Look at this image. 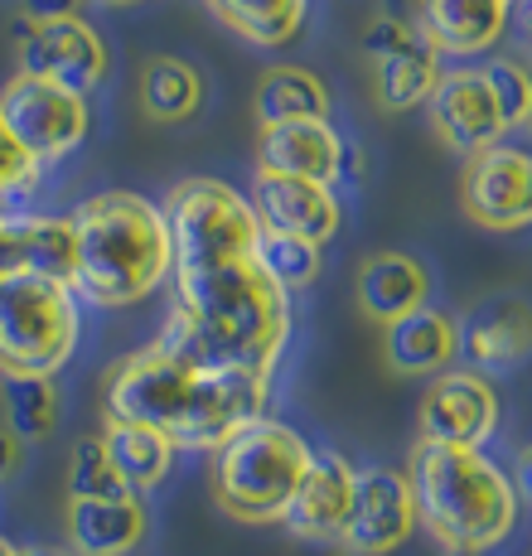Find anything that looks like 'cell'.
<instances>
[{"label": "cell", "instance_id": "obj_1", "mask_svg": "<svg viewBox=\"0 0 532 556\" xmlns=\"http://www.w3.org/2000/svg\"><path fill=\"white\" fill-rule=\"evenodd\" d=\"M179 295L169 309L160 344L194 363H242V368L271 372L291 339V291L252 262L208 266V271H179Z\"/></svg>", "mask_w": 532, "mask_h": 556}, {"label": "cell", "instance_id": "obj_2", "mask_svg": "<svg viewBox=\"0 0 532 556\" xmlns=\"http://www.w3.org/2000/svg\"><path fill=\"white\" fill-rule=\"evenodd\" d=\"M78 228V281L73 291L98 309L136 305L175 276V232L165 203L131 189H102L73 213Z\"/></svg>", "mask_w": 532, "mask_h": 556}, {"label": "cell", "instance_id": "obj_3", "mask_svg": "<svg viewBox=\"0 0 532 556\" xmlns=\"http://www.w3.org/2000/svg\"><path fill=\"white\" fill-rule=\"evenodd\" d=\"M411 494L421 508V528L451 556H484L514 538L523 518V494L514 469L474 445H426L411 451Z\"/></svg>", "mask_w": 532, "mask_h": 556}, {"label": "cell", "instance_id": "obj_4", "mask_svg": "<svg viewBox=\"0 0 532 556\" xmlns=\"http://www.w3.org/2000/svg\"><path fill=\"white\" fill-rule=\"evenodd\" d=\"M311 455V441L295 426L262 416L213 451V498L238 522H281Z\"/></svg>", "mask_w": 532, "mask_h": 556}, {"label": "cell", "instance_id": "obj_5", "mask_svg": "<svg viewBox=\"0 0 532 556\" xmlns=\"http://www.w3.org/2000/svg\"><path fill=\"white\" fill-rule=\"evenodd\" d=\"M165 218L175 232V276L208 271V266L252 262L262 242V218L248 194L223 179H179L165 194Z\"/></svg>", "mask_w": 532, "mask_h": 556}, {"label": "cell", "instance_id": "obj_6", "mask_svg": "<svg viewBox=\"0 0 532 556\" xmlns=\"http://www.w3.org/2000/svg\"><path fill=\"white\" fill-rule=\"evenodd\" d=\"M73 286L35 271L0 281V372H53L78 349V301Z\"/></svg>", "mask_w": 532, "mask_h": 556}, {"label": "cell", "instance_id": "obj_7", "mask_svg": "<svg viewBox=\"0 0 532 556\" xmlns=\"http://www.w3.org/2000/svg\"><path fill=\"white\" fill-rule=\"evenodd\" d=\"M199 368H204V363L175 354L169 344L151 339L145 349L126 354L112 372H106V388H102L106 416L155 426V431H165L169 441L179 445L185 421H189V406H194Z\"/></svg>", "mask_w": 532, "mask_h": 556}, {"label": "cell", "instance_id": "obj_8", "mask_svg": "<svg viewBox=\"0 0 532 556\" xmlns=\"http://www.w3.org/2000/svg\"><path fill=\"white\" fill-rule=\"evenodd\" d=\"M0 122L10 126V136L29 155H39L49 165V160H63L88 141L92 112H88V98H78V92L53 88V83L29 78V73H15L0 88Z\"/></svg>", "mask_w": 532, "mask_h": 556}, {"label": "cell", "instance_id": "obj_9", "mask_svg": "<svg viewBox=\"0 0 532 556\" xmlns=\"http://www.w3.org/2000/svg\"><path fill=\"white\" fill-rule=\"evenodd\" d=\"M417 528H421V508H417V494H411L407 469H392V465L358 469L354 513H349V528L339 538V547L349 556H392L407 547Z\"/></svg>", "mask_w": 532, "mask_h": 556}, {"label": "cell", "instance_id": "obj_10", "mask_svg": "<svg viewBox=\"0 0 532 556\" xmlns=\"http://www.w3.org/2000/svg\"><path fill=\"white\" fill-rule=\"evenodd\" d=\"M498 388L489 372L479 368H445L431 378L417 412V441L426 445H474L484 451V441L498 431Z\"/></svg>", "mask_w": 532, "mask_h": 556}, {"label": "cell", "instance_id": "obj_11", "mask_svg": "<svg viewBox=\"0 0 532 556\" xmlns=\"http://www.w3.org/2000/svg\"><path fill=\"white\" fill-rule=\"evenodd\" d=\"M20 45V73L29 78H45L53 88H68L78 98H88L92 88H102L106 78V49L98 39V29L83 25V20H15L10 25Z\"/></svg>", "mask_w": 532, "mask_h": 556}, {"label": "cell", "instance_id": "obj_12", "mask_svg": "<svg viewBox=\"0 0 532 556\" xmlns=\"http://www.w3.org/2000/svg\"><path fill=\"white\" fill-rule=\"evenodd\" d=\"M460 208L484 232H528L532 228V151L489 146L470 155L460 175Z\"/></svg>", "mask_w": 532, "mask_h": 556}, {"label": "cell", "instance_id": "obj_13", "mask_svg": "<svg viewBox=\"0 0 532 556\" xmlns=\"http://www.w3.org/2000/svg\"><path fill=\"white\" fill-rule=\"evenodd\" d=\"M426 112H431L435 136L460 155L489 151V146H498L508 131L504 112H498L494 92H489V83L479 68H445L441 83H435V92H431V102H426Z\"/></svg>", "mask_w": 532, "mask_h": 556}, {"label": "cell", "instance_id": "obj_14", "mask_svg": "<svg viewBox=\"0 0 532 556\" xmlns=\"http://www.w3.org/2000/svg\"><path fill=\"white\" fill-rule=\"evenodd\" d=\"M248 199H252V208H257L262 228L295 232V238H311V242H329L339 232V223H344L334 185H319V179L257 169Z\"/></svg>", "mask_w": 532, "mask_h": 556}, {"label": "cell", "instance_id": "obj_15", "mask_svg": "<svg viewBox=\"0 0 532 556\" xmlns=\"http://www.w3.org/2000/svg\"><path fill=\"white\" fill-rule=\"evenodd\" d=\"M354 489H358V465H349L339 451H315L305 469L301 489H295L291 508H286V532L301 542H339L354 513Z\"/></svg>", "mask_w": 532, "mask_h": 556}, {"label": "cell", "instance_id": "obj_16", "mask_svg": "<svg viewBox=\"0 0 532 556\" xmlns=\"http://www.w3.org/2000/svg\"><path fill=\"white\" fill-rule=\"evenodd\" d=\"M465 354V325L460 315L441 305H421L417 315L382 325V358L402 378H435V372L455 368Z\"/></svg>", "mask_w": 532, "mask_h": 556}, {"label": "cell", "instance_id": "obj_17", "mask_svg": "<svg viewBox=\"0 0 532 556\" xmlns=\"http://www.w3.org/2000/svg\"><path fill=\"white\" fill-rule=\"evenodd\" d=\"M344 155H349V141L334 131L329 116H319V122L262 126V141H257L262 169L319 179V185H339L344 179Z\"/></svg>", "mask_w": 532, "mask_h": 556}, {"label": "cell", "instance_id": "obj_18", "mask_svg": "<svg viewBox=\"0 0 532 556\" xmlns=\"http://www.w3.org/2000/svg\"><path fill=\"white\" fill-rule=\"evenodd\" d=\"M35 271L49 281H78V228L73 218H5L0 223V276Z\"/></svg>", "mask_w": 532, "mask_h": 556}, {"label": "cell", "instance_id": "obj_19", "mask_svg": "<svg viewBox=\"0 0 532 556\" xmlns=\"http://www.w3.org/2000/svg\"><path fill=\"white\" fill-rule=\"evenodd\" d=\"M417 35L445 59H474L508 35V0H417Z\"/></svg>", "mask_w": 532, "mask_h": 556}, {"label": "cell", "instance_id": "obj_20", "mask_svg": "<svg viewBox=\"0 0 532 556\" xmlns=\"http://www.w3.org/2000/svg\"><path fill=\"white\" fill-rule=\"evenodd\" d=\"M460 325H465V354L474 358L479 372L518 368L532 354V301H523V295L479 301Z\"/></svg>", "mask_w": 532, "mask_h": 556}, {"label": "cell", "instance_id": "obj_21", "mask_svg": "<svg viewBox=\"0 0 532 556\" xmlns=\"http://www.w3.org/2000/svg\"><path fill=\"white\" fill-rule=\"evenodd\" d=\"M358 309L372 325H392V319L417 315L421 305H431V271L407 252H372L358 266Z\"/></svg>", "mask_w": 532, "mask_h": 556}, {"label": "cell", "instance_id": "obj_22", "mask_svg": "<svg viewBox=\"0 0 532 556\" xmlns=\"http://www.w3.org/2000/svg\"><path fill=\"white\" fill-rule=\"evenodd\" d=\"M141 494L116 498H68V547L78 556H126L145 538Z\"/></svg>", "mask_w": 532, "mask_h": 556}, {"label": "cell", "instance_id": "obj_23", "mask_svg": "<svg viewBox=\"0 0 532 556\" xmlns=\"http://www.w3.org/2000/svg\"><path fill=\"white\" fill-rule=\"evenodd\" d=\"M252 112H257V126L319 122V116L334 112V98H329V83L319 78L315 68H301V63H276V68L262 73Z\"/></svg>", "mask_w": 532, "mask_h": 556}, {"label": "cell", "instance_id": "obj_24", "mask_svg": "<svg viewBox=\"0 0 532 556\" xmlns=\"http://www.w3.org/2000/svg\"><path fill=\"white\" fill-rule=\"evenodd\" d=\"M445 53L435 45H426V39H407L397 53H388V59L372 63V92H378V102L388 106V112H411V106H426L435 92V83H441L445 73Z\"/></svg>", "mask_w": 532, "mask_h": 556}, {"label": "cell", "instance_id": "obj_25", "mask_svg": "<svg viewBox=\"0 0 532 556\" xmlns=\"http://www.w3.org/2000/svg\"><path fill=\"white\" fill-rule=\"evenodd\" d=\"M102 441H106V455H112L116 475L126 479V489H131V494H151L160 479L169 475L175 441H169L165 431H155V426L116 421V416H106Z\"/></svg>", "mask_w": 532, "mask_h": 556}, {"label": "cell", "instance_id": "obj_26", "mask_svg": "<svg viewBox=\"0 0 532 556\" xmlns=\"http://www.w3.org/2000/svg\"><path fill=\"white\" fill-rule=\"evenodd\" d=\"M141 106L165 126L194 122L204 112V73L185 59H151L141 73Z\"/></svg>", "mask_w": 532, "mask_h": 556}, {"label": "cell", "instance_id": "obj_27", "mask_svg": "<svg viewBox=\"0 0 532 556\" xmlns=\"http://www.w3.org/2000/svg\"><path fill=\"white\" fill-rule=\"evenodd\" d=\"M204 5L238 39H248V45H257V49H276L301 35L311 0H204Z\"/></svg>", "mask_w": 532, "mask_h": 556}, {"label": "cell", "instance_id": "obj_28", "mask_svg": "<svg viewBox=\"0 0 532 556\" xmlns=\"http://www.w3.org/2000/svg\"><path fill=\"white\" fill-rule=\"evenodd\" d=\"M0 402H5V426L20 441H49L59 426V392L45 372H0Z\"/></svg>", "mask_w": 532, "mask_h": 556}, {"label": "cell", "instance_id": "obj_29", "mask_svg": "<svg viewBox=\"0 0 532 556\" xmlns=\"http://www.w3.org/2000/svg\"><path fill=\"white\" fill-rule=\"evenodd\" d=\"M257 266L271 276L276 286L286 291H305V286L319 281L325 271V242H311V238H295V232H276V228H262V242H257Z\"/></svg>", "mask_w": 532, "mask_h": 556}, {"label": "cell", "instance_id": "obj_30", "mask_svg": "<svg viewBox=\"0 0 532 556\" xmlns=\"http://www.w3.org/2000/svg\"><path fill=\"white\" fill-rule=\"evenodd\" d=\"M479 73H484L508 131H514V126H532V63L518 59V53H494Z\"/></svg>", "mask_w": 532, "mask_h": 556}, {"label": "cell", "instance_id": "obj_31", "mask_svg": "<svg viewBox=\"0 0 532 556\" xmlns=\"http://www.w3.org/2000/svg\"><path fill=\"white\" fill-rule=\"evenodd\" d=\"M116 494H131V489L116 475L106 441L102 435H83L68 459V498H116Z\"/></svg>", "mask_w": 532, "mask_h": 556}, {"label": "cell", "instance_id": "obj_32", "mask_svg": "<svg viewBox=\"0 0 532 556\" xmlns=\"http://www.w3.org/2000/svg\"><path fill=\"white\" fill-rule=\"evenodd\" d=\"M45 179V160L29 155L25 146L10 136V126L0 122V203H20L29 199Z\"/></svg>", "mask_w": 532, "mask_h": 556}, {"label": "cell", "instance_id": "obj_33", "mask_svg": "<svg viewBox=\"0 0 532 556\" xmlns=\"http://www.w3.org/2000/svg\"><path fill=\"white\" fill-rule=\"evenodd\" d=\"M407 39H417L407 25H402L397 15H382V20H372V25L364 29V49H368V59L378 63V59H388V53H397Z\"/></svg>", "mask_w": 532, "mask_h": 556}, {"label": "cell", "instance_id": "obj_34", "mask_svg": "<svg viewBox=\"0 0 532 556\" xmlns=\"http://www.w3.org/2000/svg\"><path fill=\"white\" fill-rule=\"evenodd\" d=\"M83 0H25V15L49 25V20H83Z\"/></svg>", "mask_w": 532, "mask_h": 556}, {"label": "cell", "instance_id": "obj_35", "mask_svg": "<svg viewBox=\"0 0 532 556\" xmlns=\"http://www.w3.org/2000/svg\"><path fill=\"white\" fill-rule=\"evenodd\" d=\"M508 39L532 53V0H508Z\"/></svg>", "mask_w": 532, "mask_h": 556}, {"label": "cell", "instance_id": "obj_36", "mask_svg": "<svg viewBox=\"0 0 532 556\" xmlns=\"http://www.w3.org/2000/svg\"><path fill=\"white\" fill-rule=\"evenodd\" d=\"M20 455H25V441H20V435L5 426V431H0V479L15 475V469H20Z\"/></svg>", "mask_w": 532, "mask_h": 556}, {"label": "cell", "instance_id": "obj_37", "mask_svg": "<svg viewBox=\"0 0 532 556\" xmlns=\"http://www.w3.org/2000/svg\"><path fill=\"white\" fill-rule=\"evenodd\" d=\"M514 484H518V494L532 504V441L518 451V459H514Z\"/></svg>", "mask_w": 532, "mask_h": 556}, {"label": "cell", "instance_id": "obj_38", "mask_svg": "<svg viewBox=\"0 0 532 556\" xmlns=\"http://www.w3.org/2000/svg\"><path fill=\"white\" fill-rule=\"evenodd\" d=\"M20 556H78V552H63V547H29V552H20Z\"/></svg>", "mask_w": 532, "mask_h": 556}, {"label": "cell", "instance_id": "obj_39", "mask_svg": "<svg viewBox=\"0 0 532 556\" xmlns=\"http://www.w3.org/2000/svg\"><path fill=\"white\" fill-rule=\"evenodd\" d=\"M0 556H20V547L10 538H0Z\"/></svg>", "mask_w": 532, "mask_h": 556}, {"label": "cell", "instance_id": "obj_40", "mask_svg": "<svg viewBox=\"0 0 532 556\" xmlns=\"http://www.w3.org/2000/svg\"><path fill=\"white\" fill-rule=\"evenodd\" d=\"M102 5H136V0H102Z\"/></svg>", "mask_w": 532, "mask_h": 556}, {"label": "cell", "instance_id": "obj_41", "mask_svg": "<svg viewBox=\"0 0 532 556\" xmlns=\"http://www.w3.org/2000/svg\"><path fill=\"white\" fill-rule=\"evenodd\" d=\"M0 223H5V213H0Z\"/></svg>", "mask_w": 532, "mask_h": 556}, {"label": "cell", "instance_id": "obj_42", "mask_svg": "<svg viewBox=\"0 0 532 556\" xmlns=\"http://www.w3.org/2000/svg\"><path fill=\"white\" fill-rule=\"evenodd\" d=\"M0 281H5V276H0Z\"/></svg>", "mask_w": 532, "mask_h": 556}, {"label": "cell", "instance_id": "obj_43", "mask_svg": "<svg viewBox=\"0 0 532 556\" xmlns=\"http://www.w3.org/2000/svg\"><path fill=\"white\" fill-rule=\"evenodd\" d=\"M126 556H131V552H126Z\"/></svg>", "mask_w": 532, "mask_h": 556}]
</instances>
